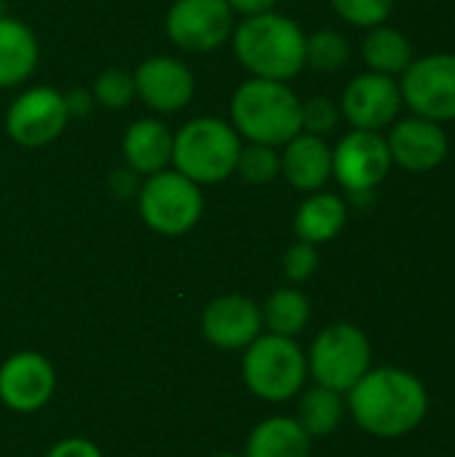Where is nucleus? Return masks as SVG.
Segmentation results:
<instances>
[{"mask_svg": "<svg viewBox=\"0 0 455 457\" xmlns=\"http://www.w3.org/2000/svg\"><path fill=\"white\" fill-rule=\"evenodd\" d=\"M38 64V40L32 29L0 13V88L24 83Z\"/></svg>", "mask_w": 455, "mask_h": 457, "instance_id": "obj_20", "label": "nucleus"}, {"mask_svg": "<svg viewBox=\"0 0 455 457\" xmlns=\"http://www.w3.org/2000/svg\"><path fill=\"white\" fill-rule=\"evenodd\" d=\"M70 120L64 94L48 86L19 94L5 112V131L21 147H43L54 142Z\"/></svg>", "mask_w": 455, "mask_h": 457, "instance_id": "obj_11", "label": "nucleus"}, {"mask_svg": "<svg viewBox=\"0 0 455 457\" xmlns=\"http://www.w3.org/2000/svg\"><path fill=\"white\" fill-rule=\"evenodd\" d=\"M386 145H389L392 163L410 174H426L437 169L451 150V139L442 123H434L418 115L394 120L386 137Z\"/></svg>", "mask_w": 455, "mask_h": 457, "instance_id": "obj_14", "label": "nucleus"}, {"mask_svg": "<svg viewBox=\"0 0 455 457\" xmlns=\"http://www.w3.org/2000/svg\"><path fill=\"white\" fill-rule=\"evenodd\" d=\"M282 268H284V276L292 281V284H303L308 281L316 268H319V252L314 244H306V241H295L284 257H282Z\"/></svg>", "mask_w": 455, "mask_h": 457, "instance_id": "obj_30", "label": "nucleus"}, {"mask_svg": "<svg viewBox=\"0 0 455 457\" xmlns=\"http://www.w3.org/2000/svg\"><path fill=\"white\" fill-rule=\"evenodd\" d=\"M351 46L335 29H319L306 35V67L316 72H338L349 64Z\"/></svg>", "mask_w": 455, "mask_h": 457, "instance_id": "obj_25", "label": "nucleus"}, {"mask_svg": "<svg viewBox=\"0 0 455 457\" xmlns=\"http://www.w3.org/2000/svg\"><path fill=\"white\" fill-rule=\"evenodd\" d=\"M201 332L215 348L244 351L263 335L260 305L244 295L215 297L201 313Z\"/></svg>", "mask_w": 455, "mask_h": 457, "instance_id": "obj_15", "label": "nucleus"}, {"mask_svg": "<svg viewBox=\"0 0 455 457\" xmlns=\"http://www.w3.org/2000/svg\"><path fill=\"white\" fill-rule=\"evenodd\" d=\"M233 51L252 78L292 80L306 67V35L303 29L276 11L247 16L233 27Z\"/></svg>", "mask_w": 455, "mask_h": 457, "instance_id": "obj_2", "label": "nucleus"}, {"mask_svg": "<svg viewBox=\"0 0 455 457\" xmlns=\"http://www.w3.org/2000/svg\"><path fill=\"white\" fill-rule=\"evenodd\" d=\"M346 410L365 434L402 439L426 420L429 391L421 378L408 370L370 367V372L346 394Z\"/></svg>", "mask_w": 455, "mask_h": 457, "instance_id": "obj_1", "label": "nucleus"}, {"mask_svg": "<svg viewBox=\"0 0 455 457\" xmlns=\"http://www.w3.org/2000/svg\"><path fill=\"white\" fill-rule=\"evenodd\" d=\"M311 436L295 418H265L247 439L244 457H311Z\"/></svg>", "mask_w": 455, "mask_h": 457, "instance_id": "obj_21", "label": "nucleus"}, {"mask_svg": "<svg viewBox=\"0 0 455 457\" xmlns=\"http://www.w3.org/2000/svg\"><path fill=\"white\" fill-rule=\"evenodd\" d=\"M338 107L335 102H330L327 96H311L306 102H300V131L303 134H314V137H324L338 126Z\"/></svg>", "mask_w": 455, "mask_h": 457, "instance_id": "obj_29", "label": "nucleus"}, {"mask_svg": "<svg viewBox=\"0 0 455 457\" xmlns=\"http://www.w3.org/2000/svg\"><path fill=\"white\" fill-rule=\"evenodd\" d=\"M64 102H67V112H70V115H86V112L91 110V96H88L83 88H72V91L64 96Z\"/></svg>", "mask_w": 455, "mask_h": 457, "instance_id": "obj_33", "label": "nucleus"}, {"mask_svg": "<svg viewBox=\"0 0 455 457\" xmlns=\"http://www.w3.org/2000/svg\"><path fill=\"white\" fill-rule=\"evenodd\" d=\"M402 107V91L400 83L392 75L381 72H362L357 75L341 99L343 118L362 131H381L392 126Z\"/></svg>", "mask_w": 455, "mask_h": 457, "instance_id": "obj_13", "label": "nucleus"}, {"mask_svg": "<svg viewBox=\"0 0 455 457\" xmlns=\"http://www.w3.org/2000/svg\"><path fill=\"white\" fill-rule=\"evenodd\" d=\"M349 220V209H346V201L335 193H311L295 212V236L298 241H306V244H327L333 241L343 225Z\"/></svg>", "mask_w": 455, "mask_h": 457, "instance_id": "obj_19", "label": "nucleus"}, {"mask_svg": "<svg viewBox=\"0 0 455 457\" xmlns=\"http://www.w3.org/2000/svg\"><path fill=\"white\" fill-rule=\"evenodd\" d=\"M241 153L239 131L220 118H193L174 134L172 163L196 185H215L236 171Z\"/></svg>", "mask_w": 455, "mask_h": 457, "instance_id": "obj_4", "label": "nucleus"}, {"mask_svg": "<svg viewBox=\"0 0 455 457\" xmlns=\"http://www.w3.org/2000/svg\"><path fill=\"white\" fill-rule=\"evenodd\" d=\"M134 96H137V91H134V75L126 72V70H121V67H107L94 80V99L102 107L123 110Z\"/></svg>", "mask_w": 455, "mask_h": 457, "instance_id": "obj_27", "label": "nucleus"}, {"mask_svg": "<svg viewBox=\"0 0 455 457\" xmlns=\"http://www.w3.org/2000/svg\"><path fill=\"white\" fill-rule=\"evenodd\" d=\"M46 457H102V453H99V447L94 442H88L83 436H70V439L56 442L46 453Z\"/></svg>", "mask_w": 455, "mask_h": 457, "instance_id": "obj_31", "label": "nucleus"}, {"mask_svg": "<svg viewBox=\"0 0 455 457\" xmlns=\"http://www.w3.org/2000/svg\"><path fill=\"white\" fill-rule=\"evenodd\" d=\"M233 16L225 0H174L166 13V35L182 51L206 54L233 35Z\"/></svg>", "mask_w": 455, "mask_h": 457, "instance_id": "obj_10", "label": "nucleus"}, {"mask_svg": "<svg viewBox=\"0 0 455 457\" xmlns=\"http://www.w3.org/2000/svg\"><path fill=\"white\" fill-rule=\"evenodd\" d=\"M298 404V423L311 439H324L338 431L346 415V396L338 391H330L324 386H314L308 391H300Z\"/></svg>", "mask_w": 455, "mask_h": 457, "instance_id": "obj_23", "label": "nucleus"}, {"mask_svg": "<svg viewBox=\"0 0 455 457\" xmlns=\"http://www.w3.org/2000/svg\"><path fill=\"white\" fill-rule=\"evenodd\" d=\"M402 104L413 115L448 123L455 120V54H429L413 59L400 80Z\"/></svg>", "mask_w": 455, "mask_h": 457, "instance_id": "obj_8", "label": "nucleus"}, {"mask_svg": "<svg viewBox=\"0 0 455 457\" xmlns=\"http://www.w3.org/2000/svg\"><path fill=\"white\" fill-rule=\"evenodd\" d=\"M330 3L343 21L365 29L383 24L394 8V0H330Z\"/></svg>", "mask_w": 455, "mask_h": 457, "instance_id": "obj_28", "label": "nucleus"}, {"mask_svg": "<svg viewBox=\"0 0 455 457\" xmlns=\"http://www.w3.org/2000/svg\"><path fill=\"white\" fill-rule=\"evenodd\" d=\"M362 59L373 72L394 78L402 75L416 56H413V43L405 32L389 24H378L362 40Z\"/></svg>", "mask_w": 455, "mask_h": 457, "instance_id": "obj_22", "label": "nucleus"}, {"mask_svg": "<svg viewBox=\"0 0 455 457\" xmlns=\"http://www.w3.org/2000/svg\"><path fill=\"white\" fill-rule=\"evenodd\" d=\"M134 91L156 112H180L196 94V78L180 59L150 56L134 72Z\"/></svg>", "mask_w": 455, "mask_h": 457, "instance_id": "obj_16", "label": "nucleus"}, {"mask_svg": "<svg viewBox=\"0 0 455 457\" xmlns=\"http://www.w3.org/2000/svg\"><path fill=\"white\" fill-rule=\"evenodd\" d=\"M225 3L231 5L233 13H241L247 19V16H257V13L274 11L279 0H225Z\"/></svg>", "mask_w": 455, "mask_h": 457, "instance_id": "obj_32", "label": "nucleus"}, {"mask_svg": "<svg viewBox=\"0 0 455 457\" xmlns=\"http://www.w3.org/2000/svg\"><path fill=\"white\" fill-rule=\"evenodd\" d=\"M263 329L282 337H295L308 327L311 319V303L300 289H276L268 295V300L260 308Z\"/></svg>", "mask_w": 455, "mask_h": 457, "instance_id": "obj_24", "label": "nucleus"}, {"mask_svg": "<svg viewBox=\"0 0 455 457\" xmlns=\"http://www.w3.org/2000/svg\"><path fill=\"white\" fill-rule=\"evenodd\" d=\"M236 171L244 182L249 185H268L282 174V158L279 150L271 145H257L249 142L247 147H241L239 161H236Z\"/></svg>", "mask_w": 455, "mask_h": 457, "instance_id": "obj_26", "label": "nucleus"}, {"mask_svg": "<svg viewBox=\"0 0 455 457\" xmlns=\"http://www.w3.org/2000/svg\"><path fill=\"white\" fill-rule=\"evenodd\" d=\"M392 155L381 131L351 129L333 147V177L354 195L375 190L392 171Z\"/></svg>", "mask_w": 455, "mask_h": 457, "instance_id": "obj_9", "label": "nucleus"}, {"mask_svg": "<svg viewBox=\"0 0 455 457\" xmlns=\"http://www.w3.org/2000/svg\"><path fill=\"white\" fill-rule=\"evenodd\" d=\"M306 361H308V378H314L316 386H324L346 396L370 372L373 345L359 327L349 321H338L324 327L314 337Z\"/></svg>", "mask_w": 455, "mask_h": 457, "instance_id": "obj_6", "label": "nucleus"}, {"mask_svg": "<svg viewBox=\"0 0 455 457\" xmlns=\"http://www.w3.org/2000/svg\"><path fill=\"white\" fill-rule=\"evenodd\" d=\"M279 158L282 177L300 193H316L333 177V147L324 142V137L300 131L284 145Z\"/></svg>", "mask_w": 455, "mask_h": 457, "instance_id": "obj_17", "label": "nucleus"}, {"mask_svg": "<svg viewBox=\"0 0 455 457\" xmlns=\"http://www.w3.org/2000/svg\"><path fill=\"white\" fill-rule=\"evenodd\" d=\"M137 206L142 222L153 233L174 238L198 225L204 214V195L193 179L177 169H164L145 177L142 187L137 190Z\"/></svg>", "mask_w": 455, "mask_h": 457, "instance_id": "obj_7", "label": "nucleus"}, {"mask_svg": "<svg viewBox=\"0 0 455 457\" xmlns=\"http://www.w3.org/2000/svg\"><path fill=\"white\" fill-rule=\"evenodd\" d=\"M212 457H244V455H236V453H217V455Z\"/></svg>", "mask_w": 455, "mask_h": 457, "instance_id": "obj_34", "label": "nucleus"}, {"mask_svg": "<svg viewBox=\"0 0 455 457\" xmlns=\"http://www.w3.org/2000/svg\"><path fill=\"white\" fill-rule=\"evenodd\" d=\"M174 134L156 118L134 120L123 134V158L131 171L150 177L172 163Z\"/></svg>", "mask_w": 455, "mask_h": 457, "instance_id": "obj_18", "label": "nucleus"}, {"mask_svg": "<svg viewBox=\"0 0 455 457\" xmlns=\"http://www.w3.org/2000/svg\"><path fill=\"white\" fill-rule=\"evenodd\" d=\"M244 386L263 402L282 404L292 396H300L308 380L306 351L295 343V337H282L263 332L244 348L241 356Z\"/></svg>", "mask_w": 455, "mask_h": 457, "instance_id": "obj_5", "label": "nucleus"}, {"mask_svg": "<svg viewBox=\"0 0 455 457\" xmlns=\"http://www.w3.org/2000/svg\"><path fill=\"white\" fill-rule=\"evenodd\" d=\"M56 391V372L43 353L19 351L0 364V402L11 412H38Z\"/></svg>", "mask_w": 455, "mask_h": 457, "instance_id": "obj_12", "label": "nucleus"}, {"mask_svg": "<svg viewBox=\"0 0 455 457\" xmlns=\"http://www.w3.org/2000/svg\"><path fill=\"white\" fill-rule=\"evenodd\" d=\"M231 120L239 137L257 145L284 147L300 134V99L282 80L249 78L231 99Z\"/></svg>", "mask_w": 455, "mask_h": 457, "instance_id": "obj_3", "label": "nucleus"}]
</instances>
